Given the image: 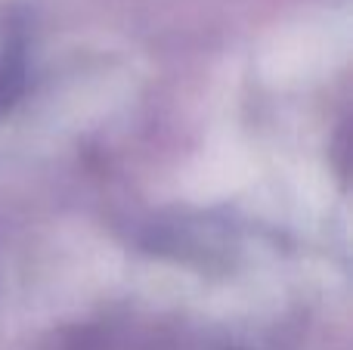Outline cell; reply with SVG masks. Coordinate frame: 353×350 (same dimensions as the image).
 Masks as SVG:
<instances>
[{"mask_svg":"<svg viewBox=\"0 0 353 350\" xmlns=\"http://www.w3.org/2000/svg\"><path fill=\"white\" fill-rule=\"evenodd\" d=\"M22 87H25L22 62L12 59V56H3V59H0V112H6L12 103H16Z\"/></svg>","mask_w":353,"mask_h":350,"instance_id":"obj_1","label":"cell"}]
</instances>
